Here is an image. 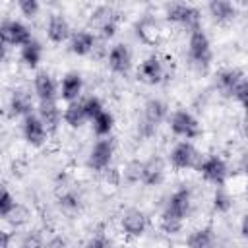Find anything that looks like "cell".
<instances>
[{"instance_id":"obj_1","label":"cell","mask_w":248,"mask_h":248,"mask_svg":"<svg viewBox=\"0 0 248 248\" xmlns=\"http://www.w3.org/2000/svg\"><path fill=\"white\" fill-rule=\"evenodd\" d=\"M165 16L169 21L172 23H180L184 27L192 31L196 29H202V16H200V10L190 6V4H184V2H172V4H167L165 6Z\"/></svg>"},{"instance_id":"obj_25","label":"cell","mask_w":248,"mask_h":248,"mask_svg":"<svg viewBox=\"0 0 248 248\" xmlns=\"http://www.w3.org/2000/svg\"><path fill=\"white\" fill-rule=\"evenodd\" d=\"M41 56H43V46H41L39 41L31 39L27 45L21 46L19 58H21V62H23L27 68H37L39 62H41Z\"/></svg>"},{"instance_id":"obj_8","label":"cell","mask_w":248,"mask_h":248,"mask_svg":"<svg viewBox=\"0 0 248 248\" xmlns=\"http://www.w3.org/2000/svg\"><path fill=\"white\" fill-rule=\"evenodd\" d=\"M167 172V163L163 157H149L147 161L141 163V176L140 182H143L145 186H159L165 178Z\"/></svg>"},{"instance_id":"obj_10","label":"cell","mask_w":248,"mask_h":248,"mask_svg":"<svg viewBox=\"0 0 248 248\" xmlns=\"http://www.w3.org/2000/svg\"><path fill=\"white\" fill-rule=\"evenodd\" d=\"M21 130H23L25 141H27L29 145H33V147H39V145H43V143L46 141L48 132H46V128L43 126V122L39 120L37 114H27V116L23 118Z\"/></svg>"},{"instance_id":"obj_37","label":"cell","mask_w":248,"mask_h":248,"mask_svg":"<svg viewBox=\"0 0 248 248\" xmlns=\"http://www.w3.org/2000/svg\"><path fill=\"white\" fill-rule=\"evenodd\" d=\"M231 97H232L234 101H238L240 105H246V99H248V81H246V78L232 89Z\"/></svg>"},{"instance_id":"obj_29","label":"cell","mask_w":248,"mask_h":248,"mask_svg":"<svg viewBox=\"0 0 248 248\" xmlns=\"http://www.w3.org/2000/svg\"><path fill=\"white\" fill-rule=\"evenodd\" d=\"M182 225H184V219H180V217L172 215L170 211L163 209V213H161V229H163L165 232H169V234H176V232H180Z\"/></svg>"},{"instance_id":"obj_27","label":"cell","mask_w":248,"mask_h":248,"mask_svg":"<svg viewBox=\"0 0 248 248\" xmlns=\"http://www.w3.org/2000/svg\"><path fill=\"white\" fill-rule=\"evenodd\" d=\"M136 29H138V37L143 41V43H155L157 41V37H159V27H157V23L151 19V17H143L141 21H138V25H136Z\"/></svg>"},{"instance_id":"obj_22","label":"cell","mask_w":248,"mask_h":248,"mask_svg":"<svg viewBox=\"0 0 248 248\" xmlns=\"http://www.w3.org/2000/svg\"><path fill=\"white\" fill-rule=\"evenodd\" d=\"M95 48V35L91 31H78L70 37V52L85 56Z\"/></svg>"},{"instance_id":"obj_43","label":"cell","mask_w":248,"mask_h":248,"mask_svg":"<svg viewBox=\"0 0 248 248\" xmlns=\"http://www.w3.org/2000/svg\"><path fill=\"white\" fill-rule=\"evenodd\" d=\"M6 50H8V43L4 41V37H2V33H0V60L6 56Z\"/></svg>"},{"instance_id":"obj_40","label":"cell","mask_w":248,"mask_h":248,"mask_svg":"<svg viewBox=\"0 0 248 248\" xmlns=\"http://www.w3.org/2000/svg\"><path fill=\"white\" fill-rule=\"evenodd\" d=\"M105 176H107V180H108L110 184H114V186L120 182V170H116V169L107 167V169H105Z\"/></svg>"},{"instance_id":"obj_33","label":"cell","mask_w":248,"mask_h":248,"mask_svg":"<svg viewBox=\"0 0 248 248\" xmlns=\"http://www.w3.org/2000/svg\"><path fill=\"white\" fill-rule=\"evenodd\" d=\"M17 8H19V12H21V16H25V17H35L37 14H39V10H41V4L37 2V0H19L17 2Z\"/></svg>"},{"instance_id":"obj_7","label":"cell","mask_w":248,"mask_h":248,"mask_svg":"<svg viewBox=\"0 0 248 248\" xmlns=\"http://www.w3.org/2000/svg\"><path fill=\"white\" fill-rule=\"evenodd\" d=\"M0 33H2L4 41L8 45H14V46H23V45H27L33 39L29 27L23 25L21 21H16V19L2 21L0 23Z\"/></svg>"},{"instance_id":"obj_12","label":"cell","mask_w":248,"mask_h":248,"mask_svg":"<svg viewBox=\"0 0 248 248\" xmlns=\"http://www.w3.org/2000/svg\"><path fill=\"white\" fill-rule=\"evenodd\" d=\"M37 116L43 122V126L46 128V132H56V128L60 126V120H62V110L58 108L56 101H39Z\"/></svg>"},{"instance_id":"obj_9","label":"cell","mask_w":248,"mask_h":248,"mask_svg":"<svg viewBox=\"0 0 248 248\" xmlns=\"http://www.w3.org/2000/svg\"><path fill=\"white\" fill-rule=\"evenodd\" d=\"M120 225H122V231L128 234V236H141L147 229V217L143 211L132 207V209H126L120 217Z\"/></svg>"},{"instance_id":"obj_24","label":"cell","mask_w":248,"mask_h":248,"mask_svg":"<svg viewBox=\"0 0 248 248\" xmlns=\"http://www.w3.org/2000/svg\"><path fill=\"white\" fill-rule=\"evenodd\" d=\"M62 120L70 126V128H81L83 122L87 120L85 112H83V107H81V101H72L66 105L64 112H62Z\"/></svg>"},{"instance_id":"obj_21","label":"cell","mask_w":248,"mask_h":248,"mask_svg":"<svg viewBox=\"0 0 248 248\" xmlns=\"http://www.w3.org/2000/svg\"><path fill=\"white\" fill-rule=\"evenodd\" d=\"M207 10L211 14V17L217 21V23H229L234 19L236 16V8L232 2H227V0H211L207 4Z\"/></svg>"},{"instance_id":"obj_5","label":"cell","mask_w":248,"mask_h":248,"mask_svg":"<svg viewBox=\"0 0 248 248\" xmlns=\"http://www.w3.org/2000/svg\"><path fill=\"white\" fill-rule=\"evenodd\" d=\"M188 52L194 64H198L200 68L207 66L211 62V43L207 39V35L202 29H196L190 33V41H188Z\"/></svg>"},{"instance_id":"obj_3","label":"cell","mask_w":248,"mask_h":248,"mask_svg":"<svg viewBox=\"0 0 248 248\" xmlns=\"http://www.w3.org/2000/svg\"><path fill=\"white\" fill-rule=\"evenodd\" d=\"M169 161H170V165H172L174 169H178V170H184V169H198V165H200V161H202V155H200V151L194 147L192 141L182 140V141H178V143L170 149Z\"/></svg>"},{"instance_id":"obj_19","label":"cell","mask_w":248,"mask_h":248,"mask_svg":"<svg viewBox=\"0 0 248 248\" xmlns=\"http://www.w3.org/2000/svg\"><path fill=\"white\" fill-rule=\"evenodd\" d=\"M167 112H169V107L165 101L161 99H149L143 107V122L151 128H157L165 118H167Z\"/></svg>"},{"instance_id":"obj_4","label":"cell","mask_w":248,"mask_h":248,"mask_svg":"<svg viewBox=\"0 0 248 248\" xmlns=\"http://www.w3.org/2000/svg\"><path fill=\"white\" fill-rule=\"evenodd\" d=\"M198 170L202 172V176L211 182L215 188H223L225 182H227V176H229V167L227 163L217 157V155H207L205 159L200 161L198 165Z\"/></svg>"},{"instance_id":"obj_6","label":"cell","mask_w":248,"mask_h":248,"mask_svg":"<svg viewBox=\"0 0 248 248\" xmlns=\"http://www.w3.org/2000/svg\"><path fill=\"white\" fill-rule=\"evenodd\" d=\"M114 155V140L110 138H101L99 141L93 143L89 155H87V167L93 170H105Z\"/></svg>"},{"instance_id":"obj_34","label":"cell","mask_w":248,"mask_h":248,"mask_svg":"<svg viewBox=\"0 0 248 248\" xmlns=\"http://www.w3.org/2000/svg\"><path fill=\"white\" fill-rule=\"evenodd\" d=\"M85 248H112V242H110V238L105 232H97V234H93L89 238Z\"/></svg>"},{"instance_id":"obj_39","label":"cell","mask_w":248,"mask_h":248,"mask_svg":"<svg viewBox=\"0 0 248 248\" xmlns=\"http://www.w3.org/2000/svg\"><path fill=\"white\" fill-rule=\"evenodd\" d=\"M116 16H112L110 19H107L101 27H99V31H101V35L105 37V39H110V37H114V33H116Z\"/></svg>"},{"instance_id":"obj_15","label":"cell","mask_w":248,"mask_h":248,"mask_svg":"<svg viewBox=\"0 0 248 248\" xmlns=\"http://www.w3.org/2000/svg\"><path fill=\"white\" fill-rule=\"evenodd\" d=\"M33 91L39 101H56V97H58V85H56L54 78L46 72H39L35 76Z\"/></svg>"},{"instance_id":"obj_18","label":"cell","mask_w":248,"mask_h":248,"mask_svg":"<svg viewBox=\"0 0 248 248\" xmlns=\"http://www.w3.org/2000/svg\"><path fill=\"white\" fill-rule=\"evenodd\" d=\"M81 89H83V79H81V76H79L78 72H68V74L62 78L58 95H60L66 103H72V101H78V99H79Z\"/></svg>"},{"instance_id":"obj_32","label":"cell","mask_w":248,"mask_h":248,"mask_svg":"<svg viewBox=\"0 0 248 248\" xmlns=\"http://www.w3.org/2000/svg\"><path fill=\"white\" fill-rule=\"evenodd\" d=\"M16 205L14 196L10 194V190L6 186H0V217H6Z\"/></svg>"},{"instance_id":"obj_30","label":"cell","mask_w":248,"mask_h":248,"mask_svg":"<svg viewBox=\"0 0 248 248\" xmlns=\"http://www.w3.org/2000/svg\"><path fill=\"white\" fill-rule=\"evenodd\" d=\"M29 217H31V213H29V209L27 207H23V205H19V203H16L14 205V209L4 217L12 227H23L27 221H29Z\"/></svg>"},{"instance_id":"obj_38","label":"cell","mask_w":248,"mask_h":248,"mask_svg":"<svg viewBox=\"0 0 248 248\" xmlns=\"http://www.w3.org/2000/svg\"><path fill=\"white\" fill-rule=\"evenodd\" d=\"M60 207L66 209V211H76V209L79 207V196H76V194H72V192L64 194V196L60 198Z\"/></svg>"},{"instance_id":"obj_41","label":"cell","mask_w":248,"mask_h":248,"mask_svg":"<svg viewBox=\"0 0 248 248\" xmlns=\"http://www.w3.org/2000/svg\"><path fill=\"white\" fill-rule=\"evenodd\" d=\"M45 248H66V240L60 236H52L48 242H45Z\"/></svg>"},{"instance_id":"obj_13","label":"cell","mask_w":248,"mask_h":248,"mask_svg":"<svg viewBox=\"0 0 248 248\" xmlns=\"http://www.w3.org/2000/svg\"><path fill=\"white\" fill-rule=\"evenodd\" d=\"M190 207H192V192H190V188L184 186V188H178L176 192H172L165 209L180 219H186L190 213Z\"/></svg>"},{"instance_id":"obj_20","label":"cell","mask_w":248,"mask_h":248,"mask_svg":"<svg viewBox=\"0 0 248 248\" xmlns=\"http://www.w3.org/2000/svg\"><path fill=\"white\" fill-rule=\"evenodd\" d=\"M70 35H72V33H70V23H68L62 16H58V14L50 16L48 25H46V37H48V41L54 43V45H60V43H64Z\"/></svg>"},{"instance_id":"obj_26","label":"cell","mask_w":248,"mask_h":248,"mask_svg":"<svg viewBox=\"0 0 248 248\" xmlns=\"http://www.w3.org/2000/svg\"><path fill=\"white\" fill-rule=\"evenodd\" d=\"M91 122H93V132L99 138H108L114 128V116L108 110H101Z\"/></svg>"},{"instance_id":"obj_17","label":"cell","mask_w":248,"mask_h":248,"mask_svg":"<svg viewBox=\"0 0 248 248\" xmlns=\"http://www.w3.org/2000/svg\"><path fill=\"white\" fill-rule=\"evenodd\" d=\"M242 79H244V72H242V70H238V68H223V70H219L217 76H215V85H217V89H219L223 95L231 97L232 89H234Z\"/></svg>"},{"instance_id":"obj_11","label":"cell","mask_w":248,"mask_h":248,"mask_svg":"<svg viewBox=\"0 0 248 248\" xmlns=\"http://www.w3.org/2000/svg\"><path fill=\"white\" fill-rule=\"evenodd\" d=\"M108 68L114 74H128L132 68V52L128 45L116 43L108 52Z\"/></svg>"},{"instance_id":"obj_14","label":"cell","mask_w":248,"mask_h":248,"mask_svg":"<svg viewBox=\"0 0 248 248\" xmlns=\"http://www.w3.org/2000/svg\"><path fill=\"white\" fill-rule=\"evenodd\" d=\"M138 79L143 81V83H147V85H155V83H159L163 79V64H161V60L155 54L147 56L140 64V68H138Z\"/></svg>"},{"instance_id":"obj_28","label":"cell","mask_w":248,"mask_h":248,"mask_svg":"<svg viewBox=\"0 0 248 248\" xmlns=\"http://www.w3.org/2000/svg\"><path fill=\"white\" fill-rule=\"evenodd\" d=\"M232 207V196L223 188H215V194H213V209L217 213H229Z\"/></svg>"},{"instance_id":"obj_16","label":"cell","mask_w":248,"mask_h":248,"mask_svg":"<svg viewBox=\"0 0 248 248\" xmlns=\"http://www.w3.org/2000/svg\"><path fill=\"white\" fill-rule=\"evenodd\" d=\"M10 108L16 116H27V114H33V95L29 89L25 87H17L12 91V97H10Z\"/></svg>"},{"instance_id":"obj_35","label":"cell","mask_w":248,"mask_h":248,"mask_svg":"<svg viewBox=\"0 0 248 248\" xmlns=\"http://www.w3.org/2000/svg\"><path fill=\"white\" fill-rule=\"evenodd\" d=\"M140 176H141V163L140 161H132L128 163L126 170H124V178L128 182H140Z\"/></svg>"},{"instance_id":"obj_42","label":"cell","mask_w":248,"mask_h":248,"mask_svg":"<svg viewBox=\"0 0 248 248\" xmlns=\"http://www.w3.org/2000/svg\"><path fill=\"white\" fill-rule=\"evenodd\" d=\"M12 244V232L0 229V248H10Z\"/></svg>"},{"instance_id":"obj_31","label":"cell","mask_w":248,"mask_h":248,"mask_svg":"<svg viewBox=\"0 0 248 248\" xmlns=\"http://www.w3.org/2000/svg\"><path fill=\"white\" fill-rule=\"evenodd\" d=\"M81 107H83V112H85L87 120H93L101 110H105L99 97H87V99H83L81 101Z\"/></svg>"},{"instance_id":"obj_2","label":"cell","mask_w":248,"mask_h":248,"mask_svg":"<svg viewBox=\"0 0 248 248\" xmlns=\"http://www.w3.org/2000/svg\"><path fill=\"white\" fill-rule=\"evenodd\" d=\"M170 130H172V134H176L178 138H184L186 141L202 136V126H200L198 118L184 108H178L170 114Z\"/></svg>"},{"instance_id":"obj_36","label":"cell","mask_w":248,"mask_h":248,"mask_svg":"<svg viewBox=\"0 0 248 248\" xmlns=\"http://www.w3.org/2000/svg\"><path fill=\"white\" fill-rule=\"evenodd\" d=\"M19 248H45V242H43V238H41L37 232H27V234L21 238Z\"/></svg>"},{"instance_id":"obj_23","label":"cell","mask_w":248,"mask_h":248,"mask_svg":"<svg viewBox=\"0 0 248 248\" xmlns=\"http://www.w3.org/2000/svg\"><path fill=\"white\" fill-rule=\"evenodd\" d=\"M186 248H215V236L211 227H203L190 232L186 238Z\"/></svg>"}]
</instances>
